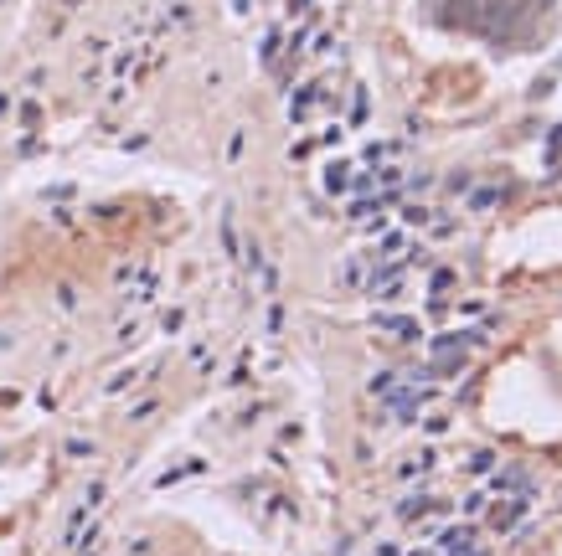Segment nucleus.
Masks as SVG:
<instances>
[{"label": "nucleus", "mask_w": 562, "mask_h": 556, "mask_svg": "<svg viewBox=\"0 0 562 556\" xmlns=\"http://www.w3.org/2000/svg\"><path fill=\"white\" fill-rule=\"evenodd\" d=\"M382 330L392 340H418V320H407V315H392V320H382Z\"/></svg>", "instance_id": "nucleus-1"}, {"label": "nucleus", "mask_w": 562, "mask_h": 556, "mask_svg": "<svg viewBox=\"0 0 562 556\" xmlns=\"http://www.w3.org/2000/svg\"><path fill=\"white\" fill-rule=\"evenodd\" d=\"M402 248H407V237H402V232H392V237H382V248H377V253H382V258H397Z\"/></svg>", "instance_id": "nucleus-2"}, {"label": "nucleus", "mask_w": 562, "mask_h": 556, "mask_svg": "<svg viewBox=\"0 0 562 556\" xmlns=\"http://www.w3.org/2000/svg\"><path fill=\"white\" fill-rule=\"evenodd\" d=\"M345 181H351L345 165H331V170H326V186H331V191H345Z\"/></svg>", "instance_id": "nucleus-3"}, {"label": "nucleus", "mask_w": 562, "mask_h": 556, "mask_svg": "<svg viewBox=\"0 0 562 556\" xmlns=\"http://www.w3.org/2000/svg\"><path fill=\"white\" fill-rule=\"evenodd\" d=\"M449 288H454V273L439 268V273H434V294H449Z\"/></svg>", "instance_id": "nucleus-4"}, {"label": "nucleus", "mask_w": 562, "mask_h": 556, "mask_svg": "<svg viewBox=\"0 0 562 556\" xmlns=\"http://www.w3.org/2000/svg\"><path fill=\"white\" fill-rule=\"evenodd\" d=\"M495 196H501V191H495V186H485V191H474V196H469V206H490Z\"/></svg>", "instance_id": "nucleus-5"}, {"label": "nucleus", "mask_w": 562, "mask_h": 556, "mask_svg": "<svg viewBox=\"0 0 562 556\" xmlns=\"http://www.w3.org/2000/svg\"><path fill=\"white\" fill-rule=\"evenodd\" d=\"M68 453H73V458H88V453H93V443H83V438H73V443H68Z\"/></svg>", "instance_id": "nucleus-6"}]
</instances>
